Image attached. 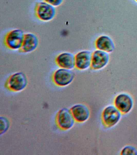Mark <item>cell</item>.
<instances>
[{"instance_id":"1","label":"cell","mask_w":137,"mask_h":155,"mask_svg":"<svg viewBox=\"0 0 137 155\" xmlns=\"http://www.w3.org/2000/svg\"><path fill=\"white\" fill-rule=\"evenodd\" d=\"M25 34L20 29H14L9 31L4 39L6 47L12 50H20L22 45Z\"/></svg>"},{"instance_id":"2","label":"cell","mask_w":137,"mask_h":155,"mask_svg":"<svg viewBox=\"0 0 137 155\" xmlns=\"http://www.w3.org/2000/svg\"><path fill=\"white\" fill-rule=\"evenodd\" d=\"M35 13L36 17L39 20L48 22L55 18L56 10L54 6L43 1L37 2L35 8Z\"/></svg>"},{"instance_id":"3","label":"cell","mask_w":137,"mask_h":155,"mask_svg":"<svg viewBox=\"0 0 137 155\" xmlns=\"http://www.w3.org/2000/svg\"><path fill=\"white\" fill-rule=\"evenodd\" d=\"M28 80L26 75L22 72L15 73L9 76L7 80L6 86L12 91H22L27 87Z\"/></svg>"},{"instance_id":"4","label":"cell","mask_w":137,"mask_h":155,"mask_svg":"<svg viewBox=\"0 0 137 155\" xmlns=\"http://www.w3.org/2000/svg\"><path fill=\"white\" fill-rule=\"evenodd\" d=\"M74 78L75 74L71 70L61 68L54 72L52 80L56 85L64 87L70 84L74 81Z\"/></svg>"},{"instance_id":"5","label":"cell","mask_w":137,"mask_h":155,"mask_svg":"<svg viewBox=\"0 0 137 155\" xmlns=\"http://www.w3.org/2000/svg\"><path fill=\"white\" fill-rule=\"evenodd\" d=\"M56 121L58 126L61 129L68 130L74 127L76 121L70 110L63 108L58 113Z\"/></svg>"},{"instance_id":"6","label":"cell","mask_w":137,"mask_h":155,"mask_svg":"<svg viewBox=\"0 0 137 155\" xmlns=\"http://www.w3.org/2000/svg\"><path fill=\"white\" fill-rule=\"evenodd\" d=\"M121 113L115 107L110 105L107 106L102 114V120L107 127H114L119 122L121 118Z\"/></svg>"},{"instance_id":"7","label":"cell","mask_w":137,"mask_h":155,"mask_svg":"<svg viewBox=\"0 0 137 155\" xmlns=\"http://www.w3.org/2000/svg\"><path fill=\"white\" fill-rule=\"evenodd\" d=\"M114 104L121 113L126 114L132 110L133 102L132 97L128 94L121 93L115 98Z\"/></svg>"},{"instance_id":"8","label":"cell","mask_w":137,"mask_h":155,"mask_svg":"<svg viewBox=\"0 0 137 155\" xmlns=\"http://www.w3.org/2000/svg\"><path fill=\"white\" fill-rule=\"evenodd\" d=\"M39 43L38 37L35 34L31 33L25 34L22 45L19 51L23 53H32L37 49Z\"/></svg>"},{"instance_id":"9","label":"cell","mask_w":137,"mask_h":155,"mask_svg":"<svg viewBox=\"0 0 137 155\" xmlns=\"http://www.w3.org/2000/svg\"><path fill=\"white\" fill-rule=\"evenodd\" d=\"M74 119L79 123H83L89 118V109L83 104H77L73 105L70 109Z\"/></svg>"},{"instance_id":"10","label":"cell","mask_w":137,"mask_h":155,"mask_svg":"<svg viewBox=\"0 0 137 155\" xmlns=\"http://www.w3.org/2000/svg\"><path fill=\"white\" fill-rule=\"evenodd\" d=\"M55 63L60 68L72 70L75 67V55L69 52H63L56 57Z\"/></svg>"},{"instance_id":"11","label":"cell","mask_w":137,"mask_h":155,"mask_svg":"<svg viewBox=\"0 0 137 155\" xmlns=\"http://www.w3.org/2000/svg\"><path fill=\"white\" fill-rule=\"evenodd\" d=\"M92 54L91 51H83L75 55V68L78 70H85L91 66Z\"/></svg>"},{"instance_id":"12","label":"cell","mask_w":137,"mask_h":155,"mask_svg":"<svg viewBox=\"0 0 137 155\" xmlns=\"http://www.w3.org/2000/svg\"><path fill=\"white\" fill-rule=\"evenodd\" d=\"M109 60V54L106 52L96 51L92 54L91 67L94 70H99L106 65Z\"/></svg>"},{"instance_id":"13","label":"cell","mask_w":137,"mask_h":155,"mask_svg":"<svg viewBox=\"0 0 137 155\" xmlns=\"http://www.w3.org/2000/svg\"><path fill=\"white\" fill-rule=\"evenodd\" d=\"M96 47L100 50L111 52L114 50V44L111 39L108 36H102L97 40Z\"/></svg>"},{"instance_id":"14","label":"cell","mask_w":137,"mask_h":155,"mask_svg":"<svg viewBox=\"0 0 137 155\" xmlns=\"http://www.w3.org/2000/svg\"><path fill=\"white\" fill-rule=\"evenodd\" d=\"M10 126L9 120L6 117L1 116L0 117V134H5L8 130Z\"/></svg>"},{"instance_id":"15","label":"cell","mask_w":137,"mask_h":155,"mask_svg":"<svg viewBox=\"0 0 137 155\" xmlns=\"http://www.w3.org/2000/svg\"><path fill=\"white\" fill-rule=\"evenodd\" d=\"M121 155H137V150L132 146H127L124 147L121 153Z\"/></svg>"},{"instance_id":"16","label":"cell","mask_w":137,"mask_h":155,"mask_svg":"<svg viewBox=\"0 0 137 155\" xmlns=\"http://www.w3.org/2000/svg\"><path fill=\"white\" fill-rule=\"evenodd\" d=\"M54 7H58L63 3L64 0H42Z\"/></svg>"},{"instance_id":"17","label":"cell","mask_w":137,"mask_h":155,"mask_svg":"<svg viewBox=\"0 0 137 155\" xmlns=\"http://www.w3.org/2000/svg\"><path fill=\"white\" fill-rule=\"evenodd\" d=\"M135 1H137V0H135Z\"/></svg>"}]
</instances>
